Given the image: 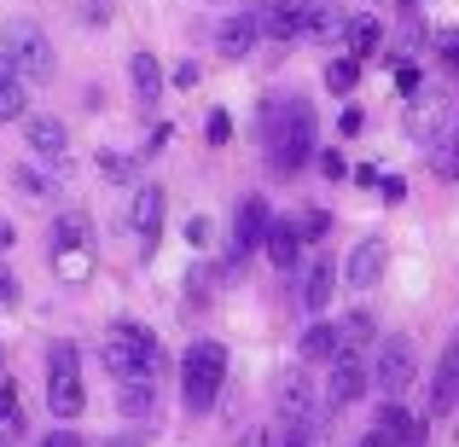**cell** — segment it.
Instances as JSON below:
<instances>
[{
    "mask_svg": "<svg viewBox=\"0 0 459 447\" xmlns=\"http://www.w3.org/2000/svg\"><path fill=\"white\" fill-rule=\"evenodd\" d=\"M360 447H395V442L384 436V430H367V436H360Z\"/></svg>",
    "mask_w": 459,
    "mask_h": 447,
    "instance_id": "cell-40",
    "label": "cell"
},
{
    "mask_svg": "<svg viewBox=\"0 0 459 447\" xmlns=\"http://www.w3.org/2000/svg\"><path fill=\"white\" fill-rule=\"evenodd\" d=\"M395 88H402L407 99H419V70H413V64H402V70H395Z\"/></svg>",
    "mask_w": 459,
    "mask_h": 447,
    "instance_id": "cell-35",
    "label": "cell"
},
{
    "mask_svg": "<svg viewBox=\"0 0 459 447\" xmlns=\"http://www.w3.org/2000/svg\"><path fill=\"white\" fill-rule=\"evenodd\" d=\"M18 192H23V198H47V175H35V168H18Z\"/></svg>",
    "mask_w": 459,
    "mask_h": 447,
    "instance_id": "cell-33",
    "label": "cell"
},
{
    "mask_svg": "<svg viewBox=\"0 0 459 447\" xmlns=\"http://www.w3.org/2000/svg\"><path fill=\"white\" fill-rule=\"evenodd\" d=\"M343 47H349V58H372V53L384 47L378 18H372V12H355V18L343 23Z\"/></svg>",
    "mask_w": 459,
    "mask_h": 447,
    "instance_id": "cell-21",
    "label": "cell"
},
{
    "mask_svg": "<svg viewBox=\"0 0 459 447\" xmlns=\"http://www.w3.org/2000/svg\"><path fill=\"white\" fill-rule=\"evenodd\" d=\"M204 128H210V146H227V140H233V116H227V111H210Z\"/></svg>",
    "mask_w": 459,
    "mask_h": 447,
    "instance_id": "cell-31",
    "label": "cell"
},
{
    "mask_svg": "<svg viewBox=\"0 0 459 447\" xmlns=\"http://www.w3.org/2000/svg\"><path fill=\"white\" fill-rule=\"evenodd\" d=\"M262 245H268L273 268L291 273V268H297V256H303V227H297V221H268V238H262Z\"/></svg>",
    "mask_w": 459,
    "mask_h": 447,
    "instance_id": "cell-17",
    "label": "cell"
},
{
    "mask_svg": "<svg viewBox=\"0 0 459 447\" xmlns=\"http://www.w3.org/2000/svg\"><path fill=\"white\" fill-rule=\"evenodd\" d=\"M360 123H367V116H360L355 105H349V111H343V123H337V128H343V134H360Z\"/></svg>",
    "mask_w": 459,
    "mask_h": 447,
    "instance_id": "cell-38",
    "label": "cell"
},
{
    "mask_svg": "<svg viewBox=\"0 0 459 447\" xmlns=\"http://www.w3.org/2000/svg\"><path fill=\"white\" fill-rule=\"evenodd\" d=\"M384 198L402 203V198H407V180H395V175H390V180H384Z\"/></svg>",
    "mask_w": 459,
    "mask_h": 447,
    "instance_id": "cell-39",
    "label": "cell"
},
{
    "mask_svg": "<svg viewBox=\"0 0 459 447\" xmlns=\"http://www.w3.org/2000/svg\"><path fill=\"white\" fill-rule=\"evenodd\" d=\"M35 447H82V442L70 436V430H53V436H41V442H35Z\"/></svg>",
    "mask_w": 459,
    "mask_h": 447,
    "instance_id": "cell-37",
    "label": "cell"
},
{
    "mask_svg": "<svg viewBox=\"0 0 459 447\" xmlns=\"http://www.w3.org/2000/svg\"><path fill=\"white\" fill-rule=\"evenodd\" d=\"M0 383H6V366H0Z\"/></svg>",
    "mask_w": 459,
    "mask_h": 447,
    "instance_id": "cell-44",
    "label": "cell"
},
{
    "mask_svg": "<svg viewBox=\"0 0 459 447\" xmlns=\"http://www.w3.org/2000/svg\"><path fill=\"white\" fill-rule=\"evenodd\" d=\"M238 447H268V436H262V430H250V436L238 442Z\"/></svg>",
    "mask_w": 459,
    "mask_h": 447,
    "instance_id": "cell-41",
    "label": "cell"
},
{
    "mask_svg": "<svg viewBox=\"0 0 459 447\" xmlns=\"http://www.w3.org/2000/svg\"><path fill=\"white\" fill-rule=\"evenodd\" d=\"M128 82H134V99L146 105V111L163 99V64H157L152 53H134V58H128Z\"/></svg>",
    "mask_w": 459,
    "mask_h": 447,
    "instance_id": "cell-20",
    "label": "cell"
},
{
    "mask_svg": "<svg viewBox=\"0 0 459 447\" xmlns=\"http://www.w3.org/2000/svg\"><path fill=\"white\" fill-rule=\"evenodd\" d=\"M186 245H210V221H204V215L186 221Z\"/></svg>",
    "mask_w": 459,
    "mask_h": 447,
    "instance_id": "cell-36",
    "label": "cell"
},
{
    "mask_svg": "<svg viewBox=\"0 0 459 447\" xmlns=\"http://www.w3.org/2000/svg\"><path fill=\"white\" fill-rule=\"evenodd\" d=\"M23 111H30V82L0 58V123H18Z\"/></svg>",
    "mask_w": 459,
    "mask_h": 447,
    "instance_id": "cell-22",
    "label": "cell"
},
{
    "mask_svg": "<svg viewBox=\"0 0 459 447\" xmlns=\"http://www.w3.org/2000/svg\"><path fill=\"white\" fill-rule=\"evenodd\" d=\"M332 285H337V268H332V262H314V268L303 273V308H308V314H325Z\"/></svg>",
    "mask_w": 459,
    "mask_h": 447,
    "instance_id": "cell-24",
    "label": "cell"
},
{
    "mask_svg": "<svg viewBox=\"0 0 459 447\" xmlns=\"http://www.w3.org/2000/svg\"><path fill=\"white\" fill-rule=\"evenodd\" d=\"M262 140H268V163L280 175L303 168L314 157V105L308 99H268L262 105Z\"/></svg>",
    "mask_w": 459,
    "mask_h": 447,
    "instance_id": "cell-1",
    "label": "cell"
},
{
    "mask_svg": "<svg viewBox=\"0 0 459 447\" xmlns=\"http://www.w3.org/2000/svg\"><path fill=\"white\" fill-rule=\"evenodd\" d=\"M372 390V360L367 355H332V378H325V407L343 413Z\"/></svg>",
    "mask_w": 459,
    "mask_h": 447,
    "instance_id": "cell-7",
    "label": "cell"
},
{
    "mask_svg": "<svg viewBox=\"0 0 459 447\" xmlns=\"http://www.w3.org/2000/svg\"><path fill=\"white\" fill-rule=\"evenodd\" d=\"M268 221H273V215H268V203H262V198L238 203V215H233V262H245L250 250L268 238Z\"/></svg>",
    "mask_w": 459,
    "mask_h": 447,
    "instance_id": "cell-13",
    "label": "cell"
},
{
    "mask_svg": "<svg viewBox=\"0 0 459 447\" xmlns=\"http://www.w3.org/2000/svg\"><path fill=\"white\" fill-rule=\"evenodd\" d=\"M30 151L41 157V163H65L70 157V134L58 116H30Z\"/></svg>",
    "mask_w": 459,
    "mask_h": 447,
    "instance_id": "cell-15",
    "label": "cell"
},
{
    "mask_svg": "<svg viewBox=\"0 0 459 447\" xmlns=\"http://www.w3.org/2000/svg\"><path fill=\"white\" fill-rule=\"evenodd\" d=\"M221 383H227V348L215 337H198L186 348V360H180V401H186V413L204 418L215 407V395H221Z\"/></svg>",
    "mask_w": 459,
    "mask_h": 447,
    "instance_id": "cell-2",
    "label": "cell"
},
{
    "mask_svg": "<svg viewBox=\"0 0 459 447\" xmlns=\"http://www.w3.org/2000/svg\"><path fill=\"white\" fill-rule=\"evenodd\" d=\"M117 395H123V413H128V418H152V413H157V372L117 378Z\"/></svg>",
    "mask_w": 459,
    "mask_h": 447,
    "instance_id": "cell-16",
    "label": "cell"
},
{
    "mask_svg": "<svg viewBox=\"0 0 459 447\" xmlns=\"http://www.w3.org/2000/svg\"><path fill=\"white\" fill-rule=\"evenodd\" d=\"M384 268H390V245H384V238H360V245L349 250V262H343V285L372 291V285L384 279Z\"/></svg>",
    "mask_w": 459,
    "mask_h": 447,
    "instance_id": "cell-11",
    "label": "cell"
},
{
    "mask_svg": "<svg viewBox=\"0 0 459 447\" xmlns=\"http://www.w3.org/2000/svg\"><path fill=\"white\" fill-rule=\"evenodd\" d=\"M430 168H437L442 180H459V116H454L448 134H442L437 146H430Z\"/></svg>",
    "mask_w": 459,
    "mask_h": 447,
    "instance_id": "cell-27",
    "label": "cell"
},
{
    "mask_svg": "<svg viewBox=\"0 0 459 447\" xmlns=\"http://www.w3.org/2000/svg\"><path fill=\"white\" fill-rule=\"evenodd\" d=\"M105 372L111 378H134V372H163V348H157V337L146 331V325H128L117 320L111 331H105Z\"/></svg>",
    "mask_w": 459,
    "mask_h": 447,
    "instance_id": "cell-4",
    "label": "cell"
},
{
    "mask_svg": "<svg viewBox=\"0 0 459 447\" xmlns=\"http://www.w3.org/2000/svg\"><path fill=\"white\" fill-rule=\"evenodd\" d=\"M0 250H12V221H0Z\"/></svg>",
    "mask_w": 459,
    "mask_h": 447,
    "instance_id": "cell-43",
    "label": "cell"
},
{
    "mask_svg": "<svg viewBox=\"0 0 459 447\" xmlns=\"http://www.w3.org/2000/svg\"><path fill=\"white\" fill-rule=\"evenodd\" d=\"M337 355V320H314L303 331V360H332Z\"/></svg>",
    "mask_w": 459,
    "mask_h": 447,
    "instance_id": "cell-26",
    "label": "cell"
},
{
    "mask_svg": "<svg viewBox=\"0 0 459 447\" xmlns=\"http://www.w3.org/2000/svg\"><path fill=\"white\" fill-rule=\"evenodd\" d=\"M413 378H419L413 343H407V337H378V348H372V390L395 401V395H402Z\"/></svg>",
    "mask_w": 459,
    "mask_h": 447,
    "instance_id": "cell-6",
    "label": "cell"
},
{
    "mask_svg": "<svg viewBox=\"0 0 459 447\" xmlns=\"http://www.w3.org/2000/svg\"><path fill=\"white\" fill-rule=\"evenodd\" d=\"M256 41H262V12H233V18L215 23V47H221V58H245Z\"/></svg>",
    "mask_w": 459,
    "mask_h": 447,
    "instance_id": "cell-12",
    "label": "cell"
},
{
    "mask_svg": "<svg viewBox=\"0 0 459 447\" xmlns=\"http://www.w3.org/2000/svg\"><path fill=\"white\" fill-rule=\"evenodd\" d=\"M23 436V401H18V383H0V447L6 442H18Z\"/></svg>",
    "mask_w": 459,
    "mask_h": 447,
    "instance_id": "cell-25",
    "label": "cell"
},
{
    "mask_svg": "<svg viewBox=\"0 0 459 447\" xmlns=\"http://www.w3.org/2000/svg\"><path fill=\"white\" fill-rule=\"evenodd\" d=\"M459 401V337L442 348V366H437V383H430V413H448Z\"/></svg>",
    "mask_w": 459,
    "mask_h": 447,
    "instance_id": "cell-19",
    "label": "cell"
},
{
    "mask_svg": "<svg viewBox=\"0 0 459 447\" xmlns=\"http://www.w3.org/2000/svg\"><path fill=\"white\" fill-rule=\"evenodd\" d=\"M297 227H303V245H308V238H325V227H332V215H325V210H308V215H303Z\"/></svg>",
    "mask_w": 459,
    "mask_h": 447,
    "instance_id": "cell-32",
    "label": "cell"
},
{
    "mask_svg": "<svg viewBox=\"0 0 459 447\" xmlns=\"http://www.w3.org/2000/svg\"><path fill=\"white\" fill-rule=\"evenodd\" d=\"M360 82V58H332V64H325V88L332 93H349Z\"/></svg>",
    "mask_w": 459,
    "mask_h": 447,
    "instance_id": "cell-29",
    "label": "cell"
},
{
    "mask_svg": "<svg viewBox=\"0 0 459 447\" xmlns=\"http://www.w3.org/2000/svg\"><path fill=\"white\" fill-rule=\"evenodd\" d=\"M47 407H53V418H82V407H88V383H82L76 343H53L47 348Z\"/></svg>",
    "mask_w": 459,
    "mask_h": 447,
    "instance_id": "cell-5",
    "label": "cell"
},
{
    "mask_svg": "<svg viewBox=\"0 0 459 447\" xmlns=\"http://www.w3.org/2000/svg\"><path fill=\"white\" fill-rule=\"evenodd\" d=\"M314 425H280V436H268V447H308Z\"/></svg>",
    "mask_w": 459,
    "mask_h": 447,
    "instance_id": "cell-30",
    "label": "cell"
},
{
    "mask_svg": "<svg viewBox=\"0 0 459 447\" xmlns=\"http://www.w3.org/2000/svg\"><path fill=\"white\" fill-rule=\"evenodd\" d=\"M163 215H169V198H163V186H140L134 192V203H128V227H134V238H140V250H157V238H163Z\"/></svg>",
    "mask_w": 459,
    "mask_h": 447,
    "instance_id": "cell-8",
    "label": "cell"
},
{
    "mask_svg": "<svg viewBox=\"0 0 459 447\" xmlns=\"http://www.w3.org/2000/svg\"><path fill=\"white\" fill-rule=\"evenodd\" d=\"M372 430H384V436L402 442V447H413V442H419V418L407 413L402 401H384V407H378V425H372Z\"/></svg>",
    "mask_w": 459,
    "mask_h": 447,
    "instance_id": "cell-23",
    "label": "cell"
},
{
    "mask_svg": "<svg viewBox=\"0 0 459 447\" xmlns=\"http://www.w3.org/2000/svg\"><path fill=\"white\" fill-rule=\"evenodd\" d=\"M6 297H12V273L0 268V302H6Z\"/></svg>",
    "mask_w": 459,
    "mask_h": 447,
    "instance_id": "cell-42",
    "label": "cell"
},
{
    "mask_svg": "<svg viewBox=\"0 0 459 447\" xmlns=\"http://www.w3.org/2000/svg\"><path fill=\"white\" fill-rule=\"evenodd\" d=\"M47 250H53V262H65L70 273H82V268H88V215L65 210L53 221V245H47Z\"/></svg>",
    "mask_w": 459,
    "mask_h": 447,
    "instance_id": "cell-9",
    "label": "cell"
},
{
    "mask_svg": "<svg viewBox=\"0 0 459 447\" xmlns=\"http://www.w3.org/2000/svg\"><path fill=\"white\" fill-rule=\"evenodd\" d=\"M378 343V320H372V314H343V320H337V355H367V348Z\"/></svg>",
    "mask_w": 459,
    "mask_h": 447,
    "instance_id": "cell-18",
    "label": "cell"
},
{
    "mask_svg": "<svg viewBox=\"0 0 459 447\" xmlns=\"http://www.w3.org/2000/svg\"><path fill=\"white\" fill-rule=\"evenodd\" d=\"M437 53H442V64H448L454 76H459V30H448V35H442V41H437Z\"/></svg>",
    "mask_w": 459,
    "mask_h": 447,
    "instance_id": "cell-34",
    "label": "cell"
},
{
    "mask_svg": "<svg viewBox=\"0 0 459 447\" xmlns=\"http://www.w3.org/2000/svg\"><path fill=\"white\" fill-rule=\"evenodd\" d=\"M273 407H280V425H314V383L303 366H291L273 390Z\"/></svg>",
    "mask_w": 459,
    "mask_h": 447,
    "instance_id": "cell-10",
    "label": "cell"
},
{
    "mask_svg": "<svg viewBox=\"0 0 459 447\" xmlns=\"http://www.w3.org/2000/svg\"><path fill=\"white\" fill-rule=\"evenodd\" d=\"M262 35L280 41V47L303 41V0H268L262 6Z\"/></svg>",
    "mask_w": 459,
    "mask_h": 447,
    "instance_id": "cell-14",
    "label": "cell"
},
{
    "mask_svg": "<svg viewBox=\"0 0 459 447\" xmlns=\"http://www.w3.org/2000/svg\"><path fill=\"white\" fill-rule=\"evenodd\" d=\"M0 47H6V64L18 70L30 88H41V82H53V41H47V30L35 18H6V30H0Z\"/></svg>",
    "mask_w": 459,
    "mask_h": 447,
    "instance_id": "cell-3",
    "label": "cell"
},
{
    "mask_svg": "<svg viewBox=\"0 0 459 447\" xmlns=\"http://www.w3.org/2000/svg\"><path fill=\"white\" fill-rule=\"evenodd\" d=\"M332 30H337V12L325 6V0H303V35L320 41V35H332Z\"/></svg>",
    "mask_w": 459,
    "mask_h": 447,
    "instance_id": "cell-28",
    "label": "cell"
}]
</instances>
